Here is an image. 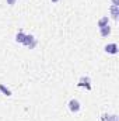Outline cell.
<instances>
[{
	"label": "cell",
	"mask_w": 119,
	"mask_h": 121,
	"mask_svg": "<svg viewBox=\"0 0 119 121\" xmlns=\"http://www.w3.org/2000/svg\"><path fill=\"white\" fill-rule=\"evenodd\" d=\"M25 47H28L30 49H32V48H35V45H36V39L34 38V35H25V38H24V42H23Z\"/></svg>",
	"instance_id": "7a4b0ae2"
},
{
	"label": "cell",
	"mask_w": 119,
	"mask_h": 121,
	"mask_svg": "<svg viewBox=\"0 0 119 121\" xmlns=\"http://www.w3.org/2000/svg\"><path fill=\"white\" fill-rule=\"evenodd\" d=\"M99 34H101V37H108L111 34V27L109 26H105V27L99 28Z\"/></svg>",
	"instance_id": "8992f818"
},
{
	"label": "cell",
	"mask_w": 119,
	"mask_h": 121,
	"mask_svg": "<svg viewBox=\"0 0 119 121\" xmlns=\"http://www.w3.org/2000/svg\"><path fill=\"white\" fill-rule=\"evenodd\" d=\"M105 51H107L108 54L115 55V54H118V45H116V44H108V45L105 47Z\"/></svg>",
	"instance_id": "277c9868"
},
{
	"label": "cell",
	"mask_w": 119,
	"mask_h": 121,
	"mask_svg": "<svg viewBox=\"0 0 119 121\" xmlns=\"http://www.w3.org/2000/svg\"><path fill=\"white\" fill-rule=\"evenodd\" d=\"M16 1H17V0H7V4H8V6H14Z\"/></svg>",
	"instance_id": "30bf717a"
},
{
	"label": "cell",
	"mask_w": 119,
	"mask_h": 121,
	"mask_svg": "<svg viewBox=\"0 0 119 121\" xmlns=\"http://www.w3.org/2000/svg\"><path fill=\"white\" fill-rule=\"evenodd\" d=\"M91 80H90V78H87V76H83L81 79H80V82L77 83V86L79 87H86L87 90H91Z\"/></svg>",
	"instance_id": "3957f363"
},
{
	"label": "cell",
	"mask_w": 119,
	"mask_h": 121,
	"mask_svg": "<svg viewBox=\"0 0 119 121\" xmlns=\"http://www.w3.org/2000/svg\"><path fill=\"white\" fill-rule=\"evenodd\" d=\"M80 108H81V106H80V101H79V100L71 99V100L69 101V110H70L71 113H79Z\"/></svg>",
	"instance_id": "6da1fadb"
},
{
	"label": "cell",
	"mask_w": 119,
	"mask_h": 121,
	"mask_svg": "<svg viewBox=\"0 0 119 121\" xmlns=\"http://www.w3.org/2000/svg\"><path fill=\"white\" fill-rule=\"evenodd\" d=\"M109 11H111V16L116 20L118 18V16H119V6H111V9H109Z\"/></svg>",
	"instance_id": "5b68a950"
},
{
	"label": "cell",
	"mask_w": 119,
	"mask_h": 121,
	"mask_svg": "<svg viewBox=\"0 0 119 121\" xmlns=\"http://www.w3.org/2000/svg\"><path fill=\"white\" fill-rule=\"evenodd\" d=\"M24 38H25V34H24L23 31H18V34L16 35V41L20 42V44H23V42H24Z\"/></svg>",
	"instance_id": "ba28073f"
},
{
	"label": "cell",
	"mask_w": 119,
	"mask_h": 121,
	"mask_svg": "<svg viewBox=\"0 0 119 121\" xmlns=\"http://www.w3.org/2000/svg\"><path fill=\"white\" fill-rule=\"evenodd\" d=\"M51 1H52V3H58L59 0H51Z\"/></svg>",
	"instance_id": "4fadbf2b"
},
{
	"label": "cell",
	"mask_w": 119,
	"mask_h": 121,
	"mask_svg": "<svg viewBox=\"0 0 119 121\" xmlns=\"http://www.w3.org/2000/svg\"><path fill=\"white\" fill-rule=\"evenodd\" d=\"M0 91H1L3 94H6V96H11V91L8 90L4 85H1V83H0Z\"/></svg>",
	"instance_id": "9c48e42d"
},
{
	"label": "cell",
	"mask_w": 119,
	"mask_h": 121,
	"mask_svg": "<svg viewBox=\"0 0 119 121\" xmlns=\"http://www.w3.org/2000/svg\"><path fill=\"white\" fill-rule=\"evenodd\" d=\"M112 3H114V6H118V0H112Z\"/></svg>",
	"instance_id": "7c38bea8"
},
{
	"label": "cell",
	"mask_w": 119,
	"mask_h": 121,
	"mask_svg": "<svg viewBox=\"0 0 119 121\" xmlns=\"http://www.w3.org/2000/svg\"><path fill=\"white\" fill-rule=\"evenodd\" d=\"M108 21H109V18H108V16H105V17H102L99 21H98V27L99 28H102V27H105V26H108Z\"/></svg>",
	"instance_id": "52a82bcc"
},
{
	"label": "cell",
	"mask_w": 119,
	"mask_h": 121,
	"mask_svg": "<svg viewBox=\"0 0 119 121\" xmlns=\"http://www.w3.org/2000/svg\"><path fill=\"white\" fill-rule=\"evenodd\" d=\"M102 121H109V116L104 114V116H102Z\"/></svg>",
	"instance_id": "8fae6325"
}]
</instances>
